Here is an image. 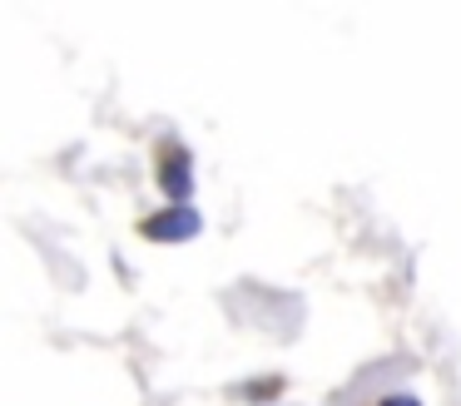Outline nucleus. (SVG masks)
<instances>
[{
  "label": "nucleus",
  "mask_w": 461,
  "mask_h": 406,
  "mask_svg": "<svg viewBox=\"0 0 461 406\" xmlns=\"http://www.w3.org/2000/svg\"><path fill=\"white\" fill-rule=\"evenodd\" d=\"M159 184L169 198L184 203V194H189V154H184V149H169V154L159 158Z\"/></svg>",
  "instance_id": "obj_2"
},
{
  "label": "nucleus",
  "mask_w": 461,
  "mask_h": 406,
  "mask_svg": "<svg viewBox=\"0 0 461 406\" xmlns=\"http://www.w3.org/2000/svg\"><path fill=\"white\" fill-rule=\"evenodd\" d=\"M382 406H421V401H417V396H411V392H397V396H387V401H382Z\"/></svg>",
  "instance_id": "obj_3"
},
{
  "label": "nucleus",
  "mask_w": 461,
  "mask_h": 406,
  "mask_svg": "<svg viewBox=\"0 0 461 406\" xmlns=\"http://www.w3.org/2000/svg\"><path fill=\"white\" fill-rule=\"evenodd\" d=\"M194 233H203V218L189 203H174L144 223V238H154V243H189Z\"/></svg>",
  "instance_id": "obj_1"
}]
</instances>
